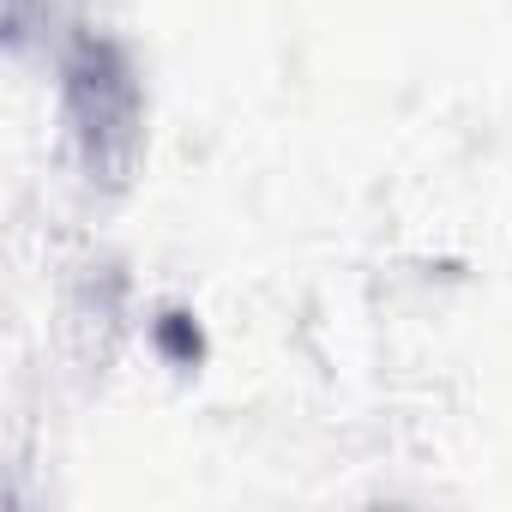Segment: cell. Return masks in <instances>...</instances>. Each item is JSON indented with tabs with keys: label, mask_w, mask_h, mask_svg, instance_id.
<instances>
[{
	"label": "cell",
	"mask_w": 512,
	"mask_h": 512,
	"mask_svg": "<svg viewBox=\"0 0 512 512\" xmlns=\"http://www.w3.org/2000/svg\"><path fill=\"white\" fill-rule=\"evenodd\" d=\"M175 320H181V314H175ZM175 320L163 326V338H169V350H175V356H187V350H199V338H187V326H175Z\"/></svg>",
	"instance_id": "6da1fadb"
}]
</instances>
